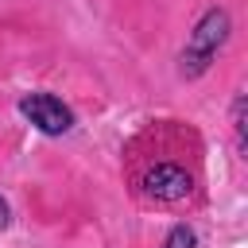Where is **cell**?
<instances>
[{
	"instance_id": "4",
	"label": "cell",
	"mask_w": 248,
	"mask_h": 248,
	"mask_svg": "<svg viewBox=\"0 0 248 248\" xmlns=\"http://www.w3.org/2000/svg\"><path fill=\"white\" fill-rule=\"evenodd\" d=\"M244 112H248V97L236 93L232 105H229V124H232V140H236V151L248 155V136H244Z\"/></svg>"
},
{
	"instance_id": "1",
	"label": "cell",
	"mask_w": 248,
	"mask_h": 248,
	"mask_svg": "<svg viewBox=\"0 0 248 248\" xmlns=\"http://www.w3.org/2000/svg\"><path fill=\"white\" fill-rule=\"evenodd\" d=\"M229 39H232V12H229L225 4H209V8L198 16V23L190 27V35H186V43H182V50H178L174 74H178L182 81L205 78Z\"/></svg>"
},
{
	"instance_id": "3",
	"label": "cell",
	"mask_w": 248,
	"mask_h": 248,
	"mask_svg": "<svg viewBox=\"0 0 248 248\" xmlns=\"http://www.w3.org/2000/svg\"><path fill=\"white\" fill-rule=\"evenodd\" d=\"M140 190H143V198H151V202H159V205H170V202L190 198L194 178H190L182 167H174V163H155V167L143 170Z\"/></svg>"
},
{
	"instance_id": "6",
	"label": "cell",
	"mask_w": 248,
	"mask_h": 248,
	"mask_svg": "<svg viewBox=\"0 0 248 248\" xmlns=\"http://www.w3.org/2000/svg\"><path fill=\"white\" fill-rule=\"evenodd\" d=\"M8 225H12V205H8V198L0 194V232H4Z\"/></svg>"
},
{
	"instance_id": "5",
	"label": "cell",
	"mask_w": 248,
	"mask_h": 248,
	"mask_svg": "<svg viewBox=\"0 0 248 248\" xmlns=\"http://www.w3.org/2000/svg\"><path fill=\"white\" fill-rule=\"evenodd\" d=\"M159 248H198V232H194V225H186V221L170 225Z\"/></svg>"
},
{
	"instance_id": "2",
	"label": "cell",
	"mask_w": 248,
	"mask_h": 248,
	"mask_svg": "<svg viewBox=\"0 0 248 248\" xmlns=\"http://www.w3.org/2000/svg\"><path fill=\"white\" fill-rule=\"evenodd\" d=\"M16 112H19V116H23L35 132H43V136H50V140L70 136V132H74V124H78L74 108H70L62 97H54L50 89H31V93H19Z\"/></svg>"
}]
</instances>
